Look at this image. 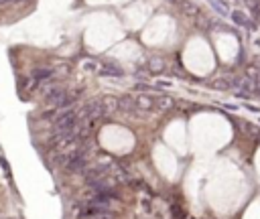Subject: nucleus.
<instances>
[{
    "label": "nucleus",
    "instance_id": "1",
    "mask_svg": "<svg viewBox=\"0 0 260 219\" xmlns=\"http://www.w3.org/2000/svg\"><path fill=\"white\" fill-rule=\"evenodd\" d=\"M51 75H53V71L47 69V67H43V69H35V71H32V77H35L37 81H45V79H49Z\"/></svg>",
    "mask_w": 260,
    "mask_h": 219
}]
</instances>
